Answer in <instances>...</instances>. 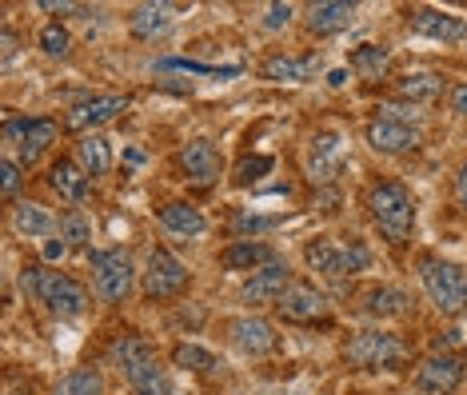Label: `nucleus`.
Segmentation results:
<instances>
[{"label":"nucleus","mask_w":467,"mask_h":395,"mask_svg":"<svg viewBox=\"0 0 467 395\" xmlns=\"http://www.w3.org/2000/svg\"><path fill=\"white\" fill-rule=\"evenodd\" d=\"M20 287H25L28 296H36L57 319H80L88 312V292L65 272H48V268H40V264H33V268L20 272Z\"/></svg>","instance_id":"obj_1"},{"label":"nucleus","mask_w":467,"mask_h":395,"mask_svg":"<svg viewBox=\"0 0 467 395\" xmlns=\"http://www.w3.org/2000/svg\"><path fill=\"white\" fill-rule=\"evenodd\" d=\"M368 208L371 220L379 223L388 244H408L411 240V223H416V204H411V192L400 180H379L368 192Z\"/></svg>","instance_id":"obj_2"},{"label":"nucleus","mask_w":467,"mask_h":395,"mask_svg":"<svg viewBox=\"0 0 467 395\" xmlns=\"http://www.w3.org/2000/svg\"><path fill=\"white\" fill-rule=\"evenodd\" d=\"M408 359L411 351L396 332H356L344 344V364L359 371H396Z\"/></svg>","instance_id":"obj_3"},{"label":"nucleus","mask_w":467,"mask_h":395,"mask_svg":"<svg viewBox=\"0 0 467 395\" xmlns=\"http://www.w3.org/2000/svg\"><path fill=\"white\" fill-rule=\"evenodd\" d=\"M304 260H307V268L327 275V280H344V275H356V272L368 268V264H371V252H368L359 240L339 244V240H332V236H316V240L304 248Z\"/></svg>","instance_id":"obj_4"},{"label":"nucleus","mask_w":467,"mask_h":395,"mask_svg":"<svg viewBox=\"0 0 467 395\" xmlns=\"http://www.w3.org/2000/svg\"><path fill=\"white\" fill-rule=\"evenodd\" d=\"M420 280L423 292L431 296V304L443 316H463L467 312V272L455 268L448 260H420Z\"/></svg>","instance_id":"obj_5"},{"label":"nucleus","mask_w":467,"mask_h":395,"mask_svg":"<svg viewBox=\"0 0 467 395\" xmlns=\"http://www.w3.org/2000/svg\"><path fill=\"white\" fill-rule=\"evenodd\" d=\"M92 284H97V296L104 304H124L132 296V284H136L132 255L124 248L97 252L92 255Z\"/></svg>","instance_id":"obj_6"},{"label":"nucleus","mask_w":467,"mask_h":395,"mask_svg":"<svg viewBox=\"0 0 467 395\" xmlns=\"http://www.w3.org/2000/svg\"><path fill=\"white\" fill-rule=\"evenodd\" d=\"M52 140H57V120H48V116H28V120H8L5 124L8 152H16V160L25 168L36 164Z\"/></svg>","instance_id":"obj_7"},{"label":"nucleus","mask_w":467,"mask_h":395,"mask_svg":"<svg viewBox=\"0 0 467 395\" xmlns=\"http://www.w3.org/2000/svg\"><path fill=\"white\" fill-rule=\"evenodd\" d=\"M467 376V364L460 351H435L416 368V395H455Z\"/></svg>","instance_id":"obj_8"},{"label":"nucleus","mask_w":467,"mask_h":395,"mask_svg":"<svg viewBox=\"0 0 467 395\" xmlns=\"http://www.w3.org/2000/svg\"><path fill=\"white\" fill-rule=\"evenodd\" d=\"M188 287V268L168 248H152L144 268V296L148 300H172Z\"/></svg>","instance_id":"obj_9"},{"label":"nucleus","mask_w":467,"mask_h":395,"mask_svg":"<svg viewBox=\"0 0 467 395\" xmlns=\"http://www.w3.org/2000/svg\"><path fill=\"white\" fill-rule=\"evenodd\" d=\"M124 109H129V96H88V100H80L68 109L65 128L68 132H80V136H92L97 128L112 124Z\"/></svg>","instance_id":"obj_10"},{"label":"nucleus","mask_w":467,"mask_h":395,"mask_svg":"<svg viewBox=\"0 0 467 395\" xmlns=\"http://www.w3.org/2000/svg\"><path fill=\"white\" fill-rule=\"evenodd\" d=\"M224 332L232 339V348L244 351V356H272L275 351V327L268 324V319L260 316H236L224 324Z\"/></svg>","instance_id":"obj_11"},{"label":"nucleus","mask_w":467,"mask_h":395,"mask_svg":"<svg viewBox=\"0 0 467 395\" xmlns=\"http://www.w3.org/2000/svg\"><path fill=\"white\" fill-rule=\"evenodd\" d=\"M288 287H292L288 264H284V260H272V264H264L260 272H252V275H248V284H244V292H240V296H244V304L264 307V304H280Z\"/></svg>","instance_id":"obj_12"},{"label":"nucleus","mask_w":467,"mask_h":395,"mask_svg":"<svg viewBox=\"0 0 467 395\" xmlns=\"http://www.w3.org/2000/svg\"><path fill=\"white\" fill-rule=\"evenodd\" d=\"M275 307H280V316L288 324H316V319L327 316V296L316 292L312 284H292Z\"/></svg>","instance_id":"obj_13"},{"label":"nucleus","mask_w":467,"mask_h":395,"mask_svg":"<svg viewBox=\"0 0 467 395\" xmlns=\"http://www.w3.org/2000/svg\"><path fill=\"white\" fill-rule=\"evenodd\" d=\"M368 144L384 156H400L420 144V132H416V124H400V120H388V116H376V120L368 124Z\"/></svg>","instance_id":"obj_14"},{"label":"nucleus","mask_w":467,"mask_h":395,"mask_svg":"<svg viewBox=\"0 0 467 395\" xmlns=\"http://www.w3.org/2000/svg\"><path fill=\"white\" fill-rule=\"evenodd\" d=\"M339 156H344V140H339L336 132L312 136V144H307V176H312L316 184H327L339 168Z\"/></svg>","instance_id":"obj_15"},{"label":"nucleus","mask_w":467,"mask_h":395,"mask_svg":"<svg viewBox=\"0 0 467 395\" xmlns=\"http://www.w3.org/2000/svg\"><path fill=\"white\" fill-rule=\"evenodd\" d=\"M411 32L428 36V40H448V45L467 36L463 20L451 13H440V8H416V13H411Z\"/></svg>","instance_id":"obj_16"},{"label":"nucleus","mask_w":467,"mask_h":395,"mask_svg":"<svg viewBox=\"0 0 467 395\" xmlns=\"http://www.w3.org/2000/svg\"><path fill=\"white\" fill-rule=\"evenodd\" d=\"M180 164H184V172H188V180H192L196 188H208V184H216V180H220V152L208 140L184 144Z\"/></svg>","instance_id":"obj_17"},{"label":"nucleus","mask_w":467,"mask_h":395,"mask_svg":"<svg viewBox=\"0 0 467 395\" xmlns=\"http://www.w3.org/2000/svg\"><path fill=\"white\" fill-rule=\"evenodd\" d=\"M352 20H356V5H344V0H320V5L307 8V32H312V36L344 32Z\"/></svg>","instance_id":"obj_18"},{"label":"nucleus","mask_w":467,"mask_h":395,"mask_svg":"<svg viewBox=\"0 0 467 395\" xmlns=\"http://www.w3.org/2000/svg\"><path fill=\"white\" fill-rule=\"evenodd\" d=\"M13 228L20 232V236H28V240H48L52 232H60V220L52 216L45 204H33V200H25V204L13 208Z\"/></svg>","instance_id":"obj_19"},{"label":"nucleus","mask_w":467,"mask_h":395,"mask_svg":"<svg viewBox=\"0 0 467 395\" xmlns=\"http://www.w3.org/2000/svg\"><path fill=\"white\" fill-rule=\"evenodd\" d=\"M264 80H280V84H307L320 72V57H272L264 60Z\"/></svg>","instance_id":"obj_20"},{"label":"nucleus","mask_w":467,"mask_h":395,"mask_svg":"<svg viewBox=\"0 0 467 395\" xmlns=\"http://www.w3.org/2000/svg\"><path fill=\"white\" fill-rule=\"evenodd\" d=\"M272 260H275L272 248L260 240H236L220 252V264H224L228 272H260L264 264H272Z\"/></svg>","instance_id":"obj_21"},{"label":"nucleus","mask_w":467,"mask_h":395,"mask_svg":"<svg viewBox=\"0 0 467 395\" xmlns=\"http://www.w3.org/2000/svg\"><path fill=\"white\" fill-rule=\"evenodd\" d=\"M161 228L168 232V236H200V232L208 228L204 212H200L196 204H184V200H172V204L161 208Z\"/></svg>","instance_id":"obj_22"},{"label":"nucleus","mask_w":467,"mask_h":395,"mask_svg":"<svg viewBox=\"0 0 467 395\" xmlns=\"http://www.w3.org/2000/svg\"><path fill=\"white\" fill-rule=\"evenodd\" d=\"M359 307H364V316H371V319H391V316L408 312L411 300H408V292H400V287L379 284V287H368V292L359 296Z\"/></svg>","instance_id":"obj_23"},{"label":"nucleus","mask_w":467,"mask_h":395,"mask_svg":"<svg viewBox=\"0 0 467 395\" xmlns=\"http://www.w3.org/2000/svg\"><path fill=\"white\" fill-rule=\"evenodd\" d=\"M48 184H52V192H60L68 204H80V200L88 196V172H84L77 160H57L48 172Z\"/></svg>","instance_id":"obj_24"},{"label":"nucleus","mask_w":467,"mask_h":395,"mask_svg":"<svg viewBox=\"0 0 467 395\" xmlns=\"http://www.w3.org/2000/svg\"><path fill=\"white\" fill-rule=\"evenodd\" d=\"M109 359L116 368H120V376H132L136 368H144V364H152L156 359V348L148 344V339L140 336H120L116 344L109 348Z\"/></svg>","instance_id":"obj_25"},{"label":"nucleus","mask_w":467,"mask_h":395,"mask_svg":"<svg viewBox=\"0 0 467 395\" xmlns=\"http://www.w3.org/2000/svg\"><path fill=\"white\" fill-rule=\"evenodd\" d=\"M129 28L136 40H156L172 28V5H140L129 16Z\"/></svg>","instance_id":"obj_26"},{"label":"nucleus","mask_w":467,"mask_h":395,"mask_svg":"<svg viewBox=\"0 0 467 395\" xmlns=\"http://www.w3.org/2000/svg\"><path fill=\"white\" fill-rule=\"evenodd\" d=\"M77 164L88 172L92 180L104 176L112 168V152H109V140H104L100 132H92V136H80V144H77Z\"/></svg>","instance_id":"obj_27"},{"label":"nucleus","mask_w":467,"mask_h":395,"mask_svg":"<svg viewBox=\"0 0 467 395\" xmlns=\"http://www.w3.org/2000/svg\"><path fill=\"white\" fill-rule=\"evenodd\" d=\"M440 92H443V77H435V72H408L403 80H396V96H403L411 104L435 100Z\"/></svg>","instance_id":"obj_28"},{"label":"nucleus","mask_w":467,"mask_h":395,"mask_svg":"<svg viewBox=\"0 0 467 395\" xmlns=\"http://www.w3.org/2000/svg\"><path fill=\"white\" fill-rule=\"evenodd\" d=\"M124 383H129V391L132 395H172V383H168V371L156 364H144V368H136L132 376H124Z\"/></svg>","instance_id":"obj_29"},{"label":"nucleus","mask_w":467,"mask_h":395,"mask_svg":"<svg viewBox=\"0 0 467 395\" xmlns=\"http://www.w3.org/2000/svg\"><path fill=\"white\" fill-rule=\"evenodd\" d=\"M52 395H104L100 368H72L68 376L57 383V391Z\"/></svg>","instance_id":"obj_30"},{"label":"nucleus","mask_w":467,"mask_h":395,"mask_svg":"<svg viewBox=\"0 0 467 395\" xmlns=\"http://www.w3.org/2000/svg\"><path fill=\"white\" fill-rule=\"evenodd\" d=\"M172 364H176V368L196 371V376H212V371H220L216 351H208V348H200V344H176Z\"/></svg>","instance_id":"obj_31"},{"label":"nucleus","mask_w":467,"mask_h":395,"mask_svg":"<svg viewBox=\"0 0 467 395\" xmlns=\"http://www.w3.org/2000/svg\"><path fill=\"white\" fill-rule=\"evenodd\" d=\"M388 64H391V52L384 45H359L352 52V68L359 72V77H368V80H379L388 72Z\"/></svg>","instance_id":"obj_32"},{"label":"nucleus","mask_w":467,"mask_h":395,"mask_svg":"<svg viewBox=\"0 0 467 395\" xmlns=\"http://www.w3.org/2000/svg\"><path fill=\"white\" fill-rule=\"evenodd\" d=\"M60 240H65L68 248H84V244L92 240V223H88V216H84L80 208H72V212L60 216Z\"/></svg>","instance_id":"obj_33"},{"label":"nucleus","mask_w":467,"mask_h":395,"mask_svg":"<svg viewBox=\"0 0 467 395\" xmlns=\"http://www.w3.org/2000/svg\"><path fill=\"white\" fill-rule=\"evenodd\" d=\"M40 48L48 52V57H68V48H72V36H68V28L65 25H45V32H40Z\"/></svg>","instance_id":"obj_34"},{"label":"nucleus","mask_w":467,"mask_h":395,"mask_svg":"<svg viewBox=\"0 0 467 395\" xmlns=\"http://www.w3.org/2000/svg\"><path fill=\"white\" fill-rule=\"evenodd\" d=\"M284 216H256V212H240L236 220H232V228L240 232V236H260V232L268 228H280Z\"/></svg>","instance_id":"obj_35"},{"label":"nucleus","mask_w":467,"mask_h":395,"mask_svg":"<svg viewBox=\"0 0 467 395\" xmlns=\"http://www.w3.org/2000/svg\"><path fill=\"white\" fill-rule=\"evenodd\" d=\"M20 172H25V164H20V160H13V156L0 160V192H5V200H13V196H16L20 180H25Z\"/></svg>","instance_id":"obj_36"},{"label":"nucleus","mask_w":467,"mask_h":395,"mask_svg":"<svg viewBox=\"0 0 467 395\" xmlns=\"http://www.w3.org/2000/svg\"><path fill=\"white\" fill-rule=\"evenodd\" d=\"M264 172H272V156H252L236 168V184H252V180H260Z\"/></svg>","instance_id":"obj_37"},{"label":"nucleus","mask_w":467,"mask_h":395,"mask_svg":"<svg viewBox=\"0 0 467 395\" xmlns=\"http://www.w3.org/2000/svg\"><path fill=\"white\" fill-rule=\"evenodd\" d=\"M292 16H296L292 5H268V13H264V28H284Z\"/></svg>","instance_id":"obj_38"},{"label":"nucleus","mask_w":467,"mask_h":395,"mask_svg":"<svg viewBox=\"0 0 467 395\" xmlns=\"http://www.w3.org/2000/svg\"><path fill=\"white\" fill-rule=\"evenodd\" d=\"M40 8L45 13H80V5H72V0H40Z\"/></svg>","instance_id":"obj_39"},{"label":"nucleus","mask_w":467,"mask_h":395,"mask_svg":"<svg viewBox=\"0 0 467 395\" xmlns=\"http://www.w3.org/2000/svg\"><path fill=\"white\" fill-rule=\"evenodd\" d=\"M65 255H68L65 240H45V260H65Z\"/></svg>","instance_id":"obj_40"},{"label":"nucleus","mask_w":467,"mask_h":395,"mask_svg":"<svg viewBox=\"0 0 467 395\" xmlns=\"http://www.w3.org/2000/svg\"><path fill=\"white\" fill-rule=\"evenodd\" d=\"M13 57H16V32H13V28H5V48H0V60L13 64Z\"/></svg>","instance_id":"obj_41"},{"label":"nucleus","mask_w":467,"mask_h":395,"mask_svg":"<svg viewBox=\"0 0 467 395\" xmlns=\"http://www.w3.org/2000/svg\"><path fill=\"white\" fill-rule=\"evenodd\" d=\"M451 109L460 116H467V84H455L451 88Z\"/></svg>","instance_id":"obj_42"},{"label":"nucleus","mask_w":467,"mask_h":395,"mask_svg":"<svg viewBox=\"0 0 467 395\" xmlns=\"http://www.w3.org/2000/svg\"><path fill=\"white\" fill-rule=\"evenodd\" d=\"M460 344V332H443L440 339H435V351H448V348H455Z\"/></svg>","instance_id":"obj_43"},{"label":"nucleus","mask_w":467,"mask_h":395,"mask_svg":"<svg viewBox=\"0 0 467 395\" xmlns=\"http://www.w3.org/2000/svg\"><path fill=\"white\" fill-rule=\"evenodd\" d=\"M455 196H460V204H467V164H463L460 180H455Z\"/></svg>","instance_id":"obj_44"},{"label":"nucleus","mask_w":467,"mask_h":395,"mask_svg":"<svg viewBox=\"0 0 467 395\" xmlns=\"http://www.w3.org/2000/svg\"><path fill=\"white\" fill-rule=\"evenodd\" d=\"M327 84H332V88H344V84H348V72H344V68L327 72Z\"/></svg>","instance_id":"obj_45"}]
</instances>
